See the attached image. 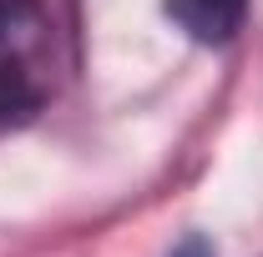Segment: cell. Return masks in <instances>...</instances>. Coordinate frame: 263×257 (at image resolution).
<instances>
[{"mask_svg": "<svg viewBox=\"0 0 263 257\" xmlns=\"http://www.w3.org/2000/svg\"><path fill=\"white\" fill-rule=\"evenodd\" d=\"M51 91V15L41 0H0V121L31 116Z\"/></svg>", "mask_w": 263, "mask_h": 257, "instance_id": "1", "label": "cell"}, {"mask_svg": "<svg viewBox=\"0 0 263 257\" xmlns=\"http://www.w3.org/2000/svg\"><path fill=\"white\" fill-rule=\"evenodd\" d=\"M167 15L202 46H223L243 31L248 0H167Z\"/></svg>", "mask_w": 263, "mask_h": 257, "instance_id": "2", "label": "cell"}, {"mask_svg": "<svg viewBox=\"0 0 263 257\" xmlns=\"http://www.w3.org/2000/svg\"><path fill=\"white\" fill-rule=\"evenodd\" d=\"M172 257H213V252H208V242H182Z\"/></svg>", "mask_w": 263, "mask_h": 257, "instance_id": "3", "label": "cell"}]
</instances>
